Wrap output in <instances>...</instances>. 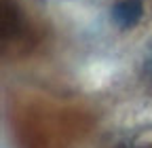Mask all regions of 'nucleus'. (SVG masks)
<instances>
[{
  "label": "nucleus",
  "instance_id": "obj_1",
  "mask_svg": "<svg viewBox=\"0 0 152 148\" xmlns=\"http://www.w3.org/2000/svg\"><path fill=\"white\" fill-rule=\"evenodd\" d=\"M85 131V114L78 110L30 106L17 123L21 148H68Z\"/></svg>",
  "mask_w": 152,
  "mask_h": 148
},
{
  "label": "nucleus",
  "instance_id": "obj_2",
  "mask_svg": "<svg viewBox=\"0 0 152 148\" xmlns=\"http://www.w3.org/2000/svg\"><path fill=\"white\" fill-rule=\"evenodd\" d=\"M38 40L40 32L30 19L28 11L17 0H0V42L4 57H19L30 53Z\"/></svg>",
  "mask_w": 152,
  "mask_h": 148
},
{
  "label": "nucleus",
  "instance_id": "obj_3",
  "mask_svg": "<svg viewBox=\"0 0 152 148\" xmlns=\"http://www.w3.org/2000/svg\"><path fill=\"white\" fill-rule=\"evenodd\" d=\"M144 13H146L144 0H116L110 7V21L116 30L129 32L142 23Z\"/></svg>",
  "mask_w": 152,
  "mask_h": 148
},
{
  "label": "nucleus",
  "instance_id": "obj_4",
  "mask_svg": "<svg viewBox=\"0 0 152 148\" xmlns=\"http://www.w3.org/2000/svg\"><path fill=\"white\" fill-rule=\"evenodd\" d=\"M142 76L152 85V45L144 53V59H142Z\"/></svg>",
  "mask_w": 152,
  "mask_h": 148
},
{
  "label": "nucleus",
  "instance_id": "obj_5",
  "mask_svg": "<svg viewBox=\"0 0 152 148\" xmlns=\"http://www.w3.org/2000/svg\"><path fill=\"white\" fill-rule=\"evenodd\" d=\"M127 148H152V144H148V146H127Z\"/></svg>",
  "mask_w": 152,
  "mask_h": 148
}]
</instances>
